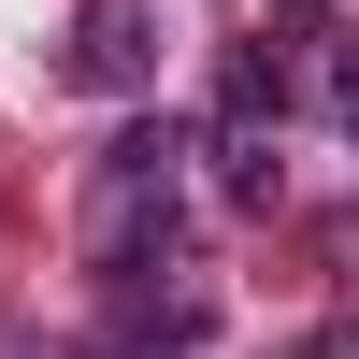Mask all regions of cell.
I'll return each mask as SVG.
<instances>
[{"label":"cell","instance_id":"obj_1","mask_svg":"<svg viewBox=\"0 0 359 359\" xmlns=\"http://www.w3.org/2000/svg\"><path fill=\"white\" fill-rule=\"evenodd\" d=\"M187 158H201V144L144 115V130L86 172V273H101L115 316H172V331H201V273H187Z\"/></svg>","mask_w":359,"mask_h":359},{"label":"cell","instance_id":"obj_2","mask_svg":"<svg viewBox=\"0 0 359 359\" xmlns=\"http://www.w3.org/2000/svg\"><path fill=\"white\" fill-rule=\"evenodd\" d=\"M57 72L86 101H144L158 86V0H72V57Z\"/></svg>","mask_w":359,"mask_h":359},{"label":"cell","instance_id":"obj_3","mask_svg":"<svg viewBox=\"0 0 359 359\" xmlns=\"http://www.w3.org/2000/svg\"><path fill=\"white\" fill-rule=\"evenodd\" d=\"M316 115H331L345 158H359V29H331V43H316Z\"/></svg>","mask_w":359,"mask_h":359},{"label":"cell","instance_id":"obj_4","mask_svg":"<svg viewBox=\"0 0 359 359\" xmlns=\"http://www.w3.org/2000/svg\"><path fill=\"white\" fill-rule=\"evenodd\" d=\"M273 359H359V331H302V345H273Z\"/></svg>","mask_w":359,"mask_h":359},{"label":"cell","instance_id":"obj_5","mask_svg":"<svg viewBox=\"0 0 359 359\" xmlns=\"http://www.w3.org/2000/svg\"><path fill=\"white\" fill-rule=\"evenodd\" d=\"M273 15H316V29H331V15H345V0H273Z\"/></svg>","mask_w":359,"mask_h":359}]
</instances>
